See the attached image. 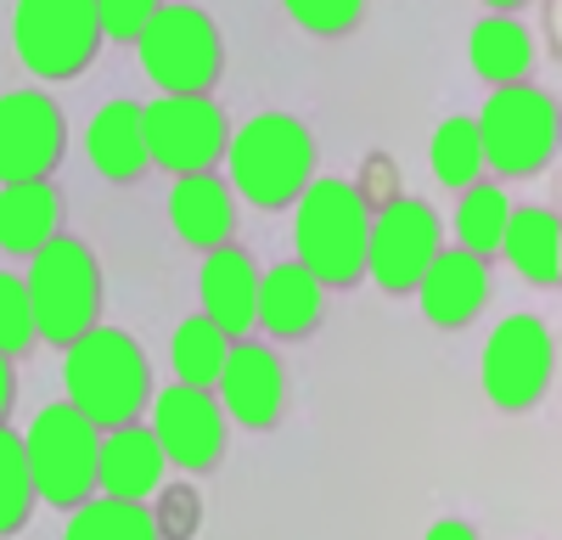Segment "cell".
I'll return each instance as SVG.
<instances>
[{
  "label": "cell",
  "instance_id": "6da1fadb",
  "mask_svg": "<svg viewBox=\"0 0 562 540\" xmlns=\"http://www.w3.org/2000/svg\"><path fill=\"white\" fill-rule=\"evenodd\" d=\"M63 389H68V405L97 423L102 434L108 428H124V423H140L153 405V360L124 327H90L85 338H74L63 349Z\"/></svg>",
  "mask_w": 562,
  "mask_h": 540
},
{
  "label": "cell",
  "instance_id": "7a4b0ae2",
  "mask_svg": "<svg viewBox=\"0 0 562 540\" xmlns=\"http://www.w3.org/2000/svg\"><path fill=\"white\" fill-rule=\"evenodd\" d=\"M315 130L293 113H259L243 130H231L225 147V180L231 192L248 198L265 214H281L304 198L315 180Z\"/></svg>",
  "mask_w": 562,
  "mask_h": 540
},
{
  "label": "cell",
  "instance_id": "3957f363",
  "mask_svg": "<svg viewBox=\"0 0 562 540\" xmlns=\"http://www.w3.org/2000/svg\"><path fill=\"white\" fill-rule=\"evenodd\" d=\"M29 304H34V333L40 344L52 349H68L74 338H85L90 327H102V299H108V282H102V259L85 237L63 232L52 237L34 259H29Z\"/></svg>",
  "mask_w": 562,
  "mask_h": 540
},
{
  "label": "cell",
  "instance_id": "277c9868",
  "mask_svg": "<svg viewBox=\"0 0 562 540\" xmlns=\"http://www.w3.org/2000/svg\"><path fill=\"white\" fill-rule=\"evenodd\" d=\"M366 232L371 214L355 198L349 180H310L304 198L293 203V243L299 265L321 288H360L366 282Z\"/></svg>",
  "mask_w": 562,
  "mask_h": 540
},
{
  "label": "cell",
  "instance_id": "5b68a950",
  "mask_svg": "<svg viewBox=\"0 0 562 540\" xmlns=\"http://www.w3.org/2000/svg\"><path fill=\"white\" fill-rule=\"evenodd\" d=\"M479 124V147H484V169L495 180H535L557 164L562 147V113L557 97L540 90L535 79L524 85H501L490 90Z\"/></svg>",
  "mask_w": 562,
  "mask_h": 540
},
{
  "label": "cell",
  "instance_id": "8992f818",
  "mask_svg": "<svg viewBox=\"0 0 562 540\" xmlns=\"http://www.w3.org/2000/svg\"><path fill=\"white\" fill-rule=\"evenodd\" d=\"M135 57H140V74L164 97H214V85L225 74V34L203 7L169 0L147 23V34L135 40Z\"/></svg>",
  "mask_w": 562,
  "mask_h": 540
},
{
  "label": "cell",
  "instance_id": "52a82bcc",
  "mask_svg": "<svg viewBox=\"0 0 562 540\" xmlns=\"http://www.w3.org/2000/svg\"><path fill=\"white\" fill-rule=\"evenodd\" d=\"M12 45H18V63L34 79L63 85V79H79L102 57L108 34H102L97 0H18L12 7Z\"/></svg>",
  "mask_w": 562,
  "mask_h": 540
},
{
  "label": "cell",
  "instance_id": "ba28073f",
  "mask_svg": "<svg viewBox=\"0 0 562 540\" xmlns=\"http://www.w3.org/2000/svg\"><path fill=\"white\" fill-rule=\"evenodd\" d=\"M29 450V473H34V495L52 502L63 513L85 507L97 495V450H102V428L85 423L68 400L34 412V428L23 434Z\"/></svg>",
  "mask_w": 562,
  "mask_h": 540
},
{
  "label": "cell",
  "instance_id": "9c48e42d",
  "mask_svg": "<svg viewBox=\"0 0 562 540\" xmlns=\"http://www.w3.org/2000/svg\"><path fill=\"white\" fill-rule=\"evenodd\" d=\"M557 378V338L540 315H501L484 338V400L495 412H535Z\"/></svg>",
  "mask_w": 562,
  "mask_h": 540
},
{
  "label": "cell",
  "instance_id": "30bf717a",
  "mask_svg": "<svg viewBox=\"0 0 562 540\" xmlns=\"http://www.w3.org/2000/svg\"><path fill=\"white\" fill-rule=\"evenodd\" d=\"M140 124H147L153 169H164L169 180L225 164L231 119L214 97H153V102H140Z\"/></svg>",
  "mask_w": 562,
  "mask_h": 540
},
{
  "label": "cell",
  "instance_id": "8fae6325",
  "mask_svg": "<svg viewBox=\"0 0 562 540\" xmlns=\"http://www.w3.org/2000/svg\"><path fill=\"white\" fill-rule=\"evenodd\" d=\"M439 214L434 203L422 198H394L389 209L371 214V232H366V282H378L389 299L416 293L422 270L434 265L439 254Z\"/></svg>",
  "mask_w": 562,
  "mask_h": 540
},
{
  "label": "cell",
  "instance_id": "7c38bea8",
  "mask_svg": "<svg viewBox=\"0 0 562 540\" xmlns=\"http://www.w3.org/2000/svg\"><path fill=\"white\" fill-rule=\"evenodd\" d=\"M68 158V113L52 90H7L0 97V187L52 180Z\"/></svg>",
  "mask_w": 562,
  "mask_h": 540
},
{
  "label": "cell",
  "instance_id": "4fadbf2b",
  "mask_svg": "<svg viewBox=\"0 0 562 540\" xmlns=\"http://www.w3.org/2000/svg\"><path fill=\"white\" fill-rule=\"evenodd\" d=\"M153 439L164 450V462L180 468V473H214L225 462V412H220V400L214 389H192V383H175L164 394H153Z\"/></svg>",
  "mask_w": 562,
  "mask_h": 540
},
{
  "label": "cell",
  "instance_id": "5bb4252c",
  "mask_svg": "<svg viewBox=\"0 0 562 540\" xmlns=\"http://www.w3.org/2000/svg\"><path fill=\"white\" fill-rule=\"evenodd\" d=\"M214 400L225 423H237L248 434H270L288 412V367H281L276 344H259L254 333L231 344L225 367L214 378Z\"/></svg>",
  "mask_w": 562,
  "mask_h": 540
},
{
  "label": "cell",
  "instance_id": "9a60e30c",
  "mask_svg": "<svg viewBox=\"0 0 562 540\" xmlns=\"http://www.w3.org/2000/svg\"><path fill=\"white\" fill-rule=\"evenodd\" d=\"M490 259L479 254H461V248H439L434 265L422 270L416 282V304H422V322L439 327V333H461L473 327L484 304H490Z\"/></svg>",
  "mask_w": 562,
  "mask_h": 540
},
{
  "label": "cell",
  "instance_id": "2e32d148",
  "mask_svg": "<svg viewBox=\"0 0 562 540\" xmlns=\"http://www.w3.org/2000/svg\"><path fill=\"white\" fill-rule=\"evenodd\" d=\"M326 315V288L310 277L299 259H281L270 270H259V315L254 327L265 333V344H304L321 333Z\"/></svg>",
  "mask_w": 562,
  "mask_h": 540
},
{
  "label": "cell",
  "instance_id": "e0dca14e",
  "mask_svg": "<svg viewBox=\"0 0 562 540\" xmlns=\"http://www.w3.org/2000/svg\"><path fill=\"white\" fill-rule=\"evenodd\" d=\"M198 299H203L198 315H209V322H214L231 344L248 338V333H254V315H259V265H254V254L237 248V243L203 254Z\"/></svg>",
  "mask_w": 562,
  "mask_h": 540
},
{
  "label": "cell",
  "instance_id": "ac0fdd59",
  "mask_svg": "<svg viewBox=\"0 0 562 540\" xmlns=\"http://www.w3.org/2000/svg\"><path fill=\"white\" fill-rule=\"evenodd\" d=\"M169 225H175V237L198 254L237 243V192H231V180L220 169L180 175L169 187Z\"/></svg>",
  "mask_w": 562,
  "mask_h": 540
},
{
  "label": "cell",
  "instance_id": "d6986e66",
  "mask_svg": "<svg viewBox=\"0 0 562 540\" xmlns=\"http://www.w3.org/2000/svg\"><path fill=\"white\" fill-rule=\"evenodd\" d=\"M85 158H90V169H97L102 180H113V187H135V180L153 169L140 102L113 97V102H102L97 113H90V124H85Z\"/></svg>",
  "mask_w": 562,
  "mask_h": 540
},
{
  "label": "cell",
  "instance_id": "ffe728a7",
  "mask_svg": "<svg viewBox=\"0 0 562 540\" xmlns=\"http://www.w3.org/2000/svg\"><path fill=\"white\" fill-rule=\"evenodd\" d=\"M169 462L153 439L147 423H124L102 434L97 450V495H119V502H147V495L164 484Z\"/></svg>",
  "mask_w": 562,
  "mask_h": 540
},
{
  "label": "cell",
  "instance_id": "44dd1931",
  "mask_svg": "<svg viewBox=\"0 0 562 540\" xmlns=\"http://www.w3.org/2000/svg\"><path fill=\"white\" fill-rule=\"evenodd\" d=\"M63 187L57 180H12L0 187V254L34 259L52 237H63Z\"/></svg>",
  "mask_w": 562,
  "mask_h": 540
},
{
  "label": "cell",
  "instance_id": "7402d4cb",
  "mask_svg": "<svg viewBox=\"0 0 562 540\" xmlns=\"http://www.w3.org/2000/svg\"><path fill=\"white\" fill-rule=\"evenodd\" d=\"M535 57L540 45L535 34L518 23V18H501V12H484L473 23V34H467V63H473V74L501 90V85H524L535 74Z\"/></svg>",
  "mask_w": 562,
  "mask_h": 540
},
{
  "label": "cell",
  "instance_id": "603a6c76",
  "mask_svg": "<svg viewBox=\"0 0 562 540\" xmlns=\"http://www.w3.org/2000/svg\"><path fill=\"white\" fill-rule=\"evenodd\" d=\"M501 254L529 288H557L562 282V220H557V209H512Z\"/></svg>",
  "mask_w": 562,
  "mask_h": 540
},
{
  "label": "cell",
  "instance_id": "cb8c5ba5",
  "mask_svg": "<svg viewBox=\"0 0 562 540\" xmlns=\"http://www.w3.org/2000/svg\"><path fill=\"white\" fill-rule=\"evenodd\" d=\"M506 220H512V198H506L501 180H473V187H461V203L450 214L456 248L479 254V259H495L501 237H506Z\"/></svg>",
  "mask_w": 562,
  "mask_h": 540
},
{
  "label": "cell",
  "instance_id": "d4e9b609",
  "mask_svg": "<svg viewBox=\"0 0 562 540\" xmlns=\"http://www.w3.org/2000/svg\"><path fill=\"white\" fill-rule=\"evenodd\" d=\"M63 540H158L147 502H119V495H90L68 513Z\"/></svg>",
  "mask_w": 562,
  "mask_h": 540
},
{
  "label": "cell",
  "instance_id": "484cf974",
  "mask_svg": "<svg viewBox=\"0 0 562 540\" xmlns=\"http://www.w3.org/2000/svg\"><path fill=\"white\" fill-rule=\"evenodd\" d=\"M225 355H231V338L209 322V315H186V322L169 333V367H175L180 383H192V389H214Z\"/></svg>",
  "mask_w": 562,
  "mask_h": 540
},
{
  "label": "cell",
  "instance_id": "4316f807",
  "mask_svg": "<svg viewBox=\"0 0 562 540\" xmlns=\"http://www.w3.org/2000/svg\"><path fill=\"white\" fill-rule=\"evenodd\" d=\"M428 164H434V180L450 192L473 187V180H484V147H479V124L467 113H450L434 142H428Z\"/></svg>",
  "mask_w": 562,
  "mask_h": 540
},
{
  "label": "cell",
  "instance_id": "83f0119b",
  "mask_svg": "<svg viewBox=\"0 0 562 540\" xmlns=\"http://www.w3.org/2000/svg\"><path fill=\"white\" fill-rule=\"evenodd\" d=\"M34 473H29V450H23V434L0 428V540H12L29 529L34 518Z\"/></svg>",
  "mask_w": 562,
  "mask_h": 540
},
{
  "label": "cell",
  "instance_id": "f1b7e54d",
  "mask_svg": "<svg viewBox=\"0 0 562 540\" xmlns=\"http://www.w3.org/2000/svg\"><path fill=\"white\" fill-rule=\"evenodd\" d=\"M147 513H153L158 540H198V529H203V495H198V484L175 479V484H158L147 495Z\"/></svg>",
  "mask_w": 562,
  "mask_h": 540
},
{
  "label": "cell",
  "instance_id": "f546056e",
  "mask_svg": "<svg viewBox=\"0 0 562 540\" xmlns=\"http://www.w3.org/2000/svg\"><path fill=\"white\" fill-rule=\"evenodd\" d=\"M281 7H288V18L315 40H344L366 18V0H281Z\"/></svg>",
  "mask_w": 562,
  "mask_h": 540
},
{
  "label": "cell",
  "instance_id": "4dcf8cb0",
  "mask_svg": "<svg viewBox=\"0 0 562 540\" xmlns=\"http://www.w3.org/2000/svg\"><path fill=\"white\" fill-rule=\"evenodd\" d=\"M40 344L34 333V304H29V288L23 277H12V270H0V349H7L12 360L29 355Z\"/></svg>",
  "mask_w": 562,
  "mask_h": 540
},
{
  "label": "cell",
  "instance_id": "1f68e13d",
  "mask_svg": "<svg viewBox=\"0 0 562 540\" xmlns=\"http://www.w3.org/2000/svg\"><path fill=\"white\" fill-rule=\"evenodd\" d=\"M400 164H394V153H366V164H360V175L349 180L355 187V198L366 203V214H378V209H389L394 198H405V187H400Z\"/></svg>",
  "mask_w": 562,
  "mask_h": 540
},
{
  "label": "cell",
  "instance_id": "d6a6232c",
  "mask_svg": "<svg viewBox=\"0 0 562 540\" xmlns=\"http://www.w3.org/2000/svg\"><path fill=\"white\" fill-rule=\"evenodd\" d=\"M164 7H169V0H97V12H102V34H108L113 45H135Z\"/></svg>",
  "mask_w": 562,
  "mask_h": 540
},
{
  "label": "cell",
  "instance_id": "836d02e7",
  "mask_svg": "<svg viewBox=\"0 0 562 540\" xmlns=\"http://www.w3.org/2000/svg\"><path fill=\"white\" fill-rule=\"evenodd\" d=\"M12 405H18V360L0 349V428L12 423Z\"/></svg>",
  "mask_w": 562,
  "mask_h": 540
},
{
  "label": "cell",
  "instance_id": "e575fe53",
  "mask_svg": "<svg viewBox=\"0 0 562 540\" xmlns=\"http://www.w3.org/2000/svg\"><path fill=\"white\" fill-rule=\"evenodd\" d=\"M422 540H484V535L467 524V518H439V524H428V535H422Z\"/></svg>",
  "mask_w": 562,
  "mask_h": 540
},
{
  "label": "cell",
  "instance_id": "d590c367",
  "mask_svg": "<svg viewBox=\"0 0 562 540\" xmlns=\"http://www.w3.org/2000/svg\"><path fill=\"white\" fill-rule=\"evenodd\" d=\"M529 0H484V12H501V18H518Z\"/></svg>",
  "mask_w": 562,
  "mask_h": 540
},
{
  "label": "cell",
  "instance_id": "8d00e7d4",
  "mask_svg": "<svg viewBox=\"0 0 562 540\" xmlns=\"http://www.w3.org/2000/svg\"><path fill=\"white\" fill-rule=\"evenodd\" d=\"M557 18H562V12H557V0H546V40H551V45L562 40V23H557Z\"/></svg>",
  "mask_w": 562,
  "mask_h": 540
}]
</instances>
